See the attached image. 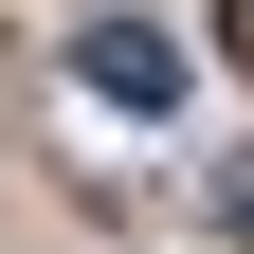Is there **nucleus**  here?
<instances>
[{
  "mask_svg": "<svg viewBox=\"0 0 254 254\" xmlns=\"http://www.w3.org/2000/svg\"><path fill=\"white\" fill-rule=\"evenodd\" d=\"M73 73L109 91V109H182V55L145 37V18H91V37H73Z\"/></svg>",
  "mask_w": 254,
  "mask_h": 254,
  "instance_id": "obj_1",
  "label": "nucleus"
},
{
  "mask_svg": "<svg viewBox=\"0 0 254 254\" xmlns=\"http://www.w3.org/2000/svg\"><path fill=\"white\" fill-rule=\"evenodd\" d=\"M236 55H254V0H236Z\"/></svg>",
  "mask_w": 254,
  "mask_h": 254,
  "instance_id": "obj_2",
  "label": "nucleus"
}]
</instances>
